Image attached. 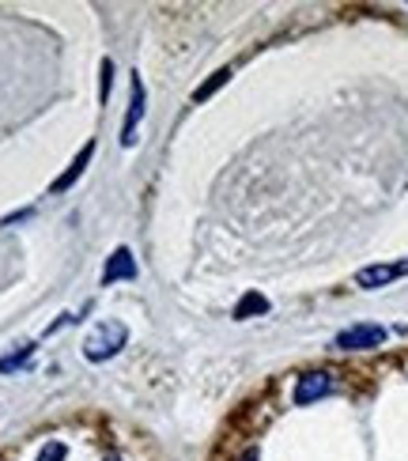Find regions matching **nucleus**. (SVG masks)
I'll return each mask as SVG.
<instances>
[{"mask_svg": "<svg viewBox=\"0 0 408 461\" xmlns=\"http://www.w3.org/2000/svg\"><path fill=\"white\" fill-rule=\"evenodd\" d=\"M125 340H129L125 321L106 318V321H99V325H95V330L87 333V340H84V356H87L91 363H106V359H113V356L125 348Z\"/></svg>", "mask_w": 408, "mask_h": 461, "instance_id": "obj_1", "label": "nucleus"}, {"mask_svg": "<svg viewBox=\"0 0 408 461\" xmlns=\"http://www.w3.org/2000/svg\"><path fill=\"white\" fill-rule=\"evenodd\" d=\"M408 276V261H390V265H367L356 273V284L363 287V292H375V287H385V284H394Z\"/></svg>", "mask_w": 408, "mask_h": 461, "instance_id": "obj_2", "label": "nucleus"}, {"mask_svg": "<svg viewBox=\"0 0 408 461\" xmlns=\"http://www.w3.org/2000/svg\"><path fill=\"white\" fill-rule=\"evenodd\" d=\"M382 340H385L382 325H352V330H344L337 337V348L340 352H367V348H378Z\"/></svg>", "mask_w": 408, "mask_h": 461, "instance_id": "obj_3", "label": "nucleus"}, {"mask_svg": "<svg viewBox=\"0 0 408 461\" xmlns=\"http://www.w3.org/2000/svg\"><path fill=\"white\" fill-rule=\"evenodd\" d=\"M325 393H333V375L329 371H310L299 378L295 386V405H310V401H318Z\"/></svg>", "mask_w": 408, "mask_h": 461, "instance_id": "obj_4", "label": "nucleus"}, {"mask_svg": "<svg viewBox=\"0 0 408 461\" xmlns=\"http://www.w3.org/2000/svg\"><path fill=\"white\" fill-rule=\"evenodd\" d=\"M118 280H136V258H132L129 246L113 249L106 258V268H103V284H118Z\"/></svg>", "mask_w": 408, "mask_h": 461, "instance_id": "obj_5", "label": "nucleus"}, {"mask_svg": "<svg viewBox=\"0 0 408 461\" xmlns=\"http://www.w3.org/2000/svg\"><path fill=\"white\" fill-rule=\"evenodd\" d=\"M144 84H141V76H132V99H129V118H125V125H122V144L125 148H132L136 144V125H141V118H144Z\"/></svg>", "mask_w": 408, "mask_h": 461, "instance_id": "obj_6", "label": "nucleus"}, {"mask_svg": "<svg viewBox=\"0 0 408 461\" xmlns=\"http://www.w3.org/2000/svg\"><path fill=\"white\" fill-rule=\"evenodd\" d=\"M91 156H95V140H91V144H84V151H80V156H76V159H72V167L65 170V175H61V178H57V182H53V194H65V189H72V185H76V178H80V175H84V170H87Z\"/></svg>", "mask_w": 408, "mask_h": 461, "instance_id": "obj_7", "label": "nucleus"}, {"mask_svg": "<svg viewBox=\"0 0 408 461\" xmlns=\"http://www.w3.org/2000/svg\"><path fill=\"white\" fill-rule=\"evenodd\" d=\"M249 314H268V299H265V295H258V292H249V295L235 306V318H239V321H246Z\"/></svg>", "mask_w": 408, "mask_h": 461, "instance_id": "obj_8", "label": "nucleus"}, {"mask_svg": "<svg viewBox=\"0 0 408 461\" xmlns=\"http://www.w3.org/2000/svg\"><path fill=\"white\" fill-rule=\"evenodd\" d=\"M227 80H231V68H220V72H216V76H212V80H208V84H201L197 91H193V103H204V99H208V95H216V91H220V87H223Z\"/></svg>", "mask_w": 408, "mask_h": 461, "instance_id": "obj_9", "label": "nucleus"}, {"mask_svg": "<svg viewBox=\"0 0 408 461\" xmlns=\"http://www.w3.org/2000/svg\"><path fill=\"white\" fill-rule=\"evenodd\" d=\"M31 352H34V344H23L15 356H8V359H0V371H15V367H23V363L31 359Z\"/></svg>", "mask_w": 408, "mask_h": 461, "instance_id": "obj_10", "label": "nucleus"}, {"mask_svg": "<svg viewBox=\"0 0 408 461\" xmlns=\"http://www.w3.org/2000/svg\"><path fill=\"white\" fill-rule=\"evenodd\" d=\"M68 457V447L65 443H46L42 454H38V461H65Z\"/></svg>", "mask_w": 408, "mask_h": 461, "instance_id": "obj_11", "label": "nucleus"}, {"mask_svg": "<svg viewBox=\"0 0 408 461\" xmlns=\"http://www.w3.org/2000/svg\"><path fill=\"white\" fill-rule=\"evenodd\" d=\"M110 76H113V65H110V61H103V87H99L103 103H106V95H110Z\"/></svg>", "mask_w": 408, "mask_h": 461, "instance_id": "obj_12", "label": "nucleus"}, {"mask_svg": "<svg viewBox=\"0 0 408 461\" xmlns=\"http://www.w3.org/2000/svg\"><path fill=\"white\" fill-rule=\"evenodd\" d=\"M106 461H118V457H106Z\"/></svg>", "mask_w": 408, "mask_h": 461, "instance_id": "obj_13", "label": "nucleus"}]
</instances>
